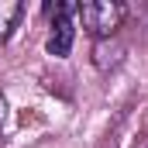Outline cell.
I'll list each match as a JSON object with an SVG mask.
<instances>
[{
	"label": "cell",
	"instance_id": "obj_3",
	"mask_svg": "<svg viewBox=\"0 0 148 148\" xmlns=\"http://www.w3.org/2000/svg\"><path fill=\"white\" fill-rule=\"evenodd\" d=\"M21 14H24V3L21 0H0V41L10 38V31L21 21Z\"/></svg>",
	"mask_w": 148,
	"mask_h": 148
},
{
	"label": "cell",
	"instance_id": "obj_4",
	"mask_svg": "<svg viewBox=\"0 0 148 148\" xmlns=\"http://www.w3.org/2000/svg\"><path fill=\"white\" fill-rule=\"evenodd\" d=\"M3 110H7V103H3V97H0V124H3Z\"/></svg>",
	"mask_w": 148,
	"mask_h": 148
},
{
	"label": "cell",
	"instance_id": "obj_2",
	"mask_svg": "<svg viewBox=\"0 0 148 148\" xmlns=\"http://www.w3.org/2000/svg\"><path fill=\"white\" fill-rule=\"evenodd\" d=\"M48 21H52L48 55L66 59L73 52V41H76V3H52L48 7Z\"/></svg>",
	"mask_w": 148,
	"mask_h": 148
},
{
	"label": "cell",
	"instance_id": "obj_1",
	"mask_svg": "<svg viewBox=\"0 0 148 148\" xmlns=\"http://www.w3.org/2000/svg\"><path fill=\"white\" fill-rule=\"evenodd\" d=\"M124 17H127V7L117 3V0H86V3H76V21L93 38L114 35L124 24Z\"/></svg>",
	"mask_w": 148,
	"mask_h": 148
}]
</instances>
